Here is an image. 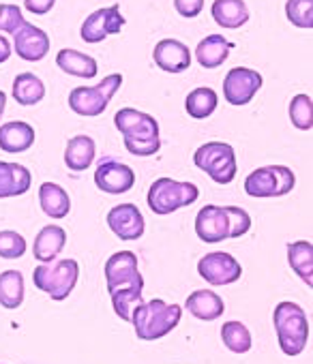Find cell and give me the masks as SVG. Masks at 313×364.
<instances>
[{
  "label": "cell",
  "instance_id": "9a60e30c",
  "mask_svg": "<svg viewBox=\"0 0 313 364\" xmlns=\"http://www.w3.org/2000/svg\"><path fill=\"white\" fill-rule=\"evenodd\" d=\"M14 46H16V54L26 60V63H39L48 56L50 52V37L46 31L33 26V24H24L16 35H14Z\"/></svg>",
  "mask_w": 313,
  "mask_h": 364
},
{
  "label": "cell",
  "instance_id": "74e56055",
  "mask_svg": "<svg viewBox=\"0 0 313 364\" xmlns=\"http://www.w3.org/2000/svg\"><path fill=\"white\" fill-rule=\"evenodd\" d=\"M174 7L183 18H198L204 9V0H174Z\"/></svg>",
  "mask_w": 313,
  "mask_h": 364
},
{
  "label": "cell",
  "instance_id": "f1b7e54d",
  "mask_svg": "<svg viewBox=\"0 0 313 364\" xmlns=\"http://www.w3.org/2000/svg\"><path fill=\"white\" fill-rule=\"evenodd\" d=\"M24 302V274L20 270L0 272V304L5 309H20Z\"/></svg>",
  "mask_w": 313,
  "mask_h": 364
},
{
  "label": "cell",
  "instance_id": "7c38bea8",
  "mask_svg": "<svg viewBox=\"0 0 313 364\" xmlns=\"http://www.w3.org/2000/svg\"><path fill=\"white\" fill-rule=\"evenodd\" d=\"M262 84L264 80L258 71L247 67H236L228 71L223 80V97L230 105H247L262 88Z\"/></svg>",
  "mask_w": 313,
  "mask_h": 364
},
{
  "label": "cell",
  "instance_id": "cb8c5ba5",
  "mask_svg": "<svg viewBox=\"0 0 313 364\" xmlns=\"http://www.w3.org/2000/svg\"><path fill=\"white\" fill-rule=\"evenodd\" d=\"M213 20L221 28H240L249 22V7L245 0H215Z\"/></svg>",
  "mask_w": 313,
  "mask_h": 364
},
{
  "label": "cell",
  "instance_id": "277c9868",
  "mask_svg": "<svg viewBox=\"0 0 313 364\" xmlns=\"http://www.w3.org/2000/svg\"><path fill=\"white\" fill-rule=\"evenodd\" d=\"M200 198V191L193 182H179L174 178H159L152 182L148 189V208L159 215L168 217L185 206H191Z\"/></svg>",
  "mask_w": 313,
  "mask_h": 364
},
{
  "label": "cell",
  "instance_id": "4fadbf2b",
  "mask_svg": "<svg viewBox=\"0 0 313 364\" xmlns=\"http://www.w3.org/2000/svg\"><path fill=\"white\" fill-rule=\"evenodd\" d=\"M124 26V18L120 14V7L118 5H112L107 9H99V11H92L84 24H82V39L90 46L95 43H101L105 37L110 35H118Z\"/></svg>",
  "mask_w": 313,
  "mask_h": 364
},
{
  "label": "cell",
  "instance_id": "1f68e13d",
  "mask_svg": "<svg viewBox=\"0 0 313 364\" xmlns=\"http://www.w3.org/2000/svg\"><path fill=\"white\" fill-rule=\"evenodd\" d=\"M221 341L232 353H247L253 345L251 332L243 321H226L221 326Z\"/></svg>",
  "mask_w": 313,
  "mask_h": 364
},
{
  "label": "cell",
  "instance_id": "5bb4252c",
  "mask_svg": "<svg viewBox=\"0 0 313 364\" xmlns=\"http://www.w3.org/2000/svg\"><path fill=\"white\" fill-rule=\"evenodd\" d=\"M105 281L107 291H116L129 285L144 283V277L137 270V257L131 251H118L105 262Z\"/></svg>",
  "mask_w": 313,
  "mask_h": 364
},
{
  "label": "cell",
  "instance_id": "30bf717a",
  "mask_svg": "<svg viewBox=\"0 0 313 364\" xmlns=\"http://www.w3.org/2000/svg\"><path fill=\"white\" fill-rule=\"evenodd\" d=\"M198 274L208 285H232L240 279L243 266L234 255L226 251H213L198 262Z\"/></svg>",
  "mask_w": 313,
  "mask_h": 364
},
{
  "label": "cell",
  "instance_id": "60d3db41",
  "mask_svg": "<svg viewBox=\"0 0 313 364\" xmlns=\"http://www.w3.org/2000/svg\"><path fill=\"white\" fill-rule=\"evenodd\" d=\"M5 105H7V95L0 90V118H3V114H5Z\"/></svg>",
  "mask_w": 313,
  "mask_h": 364
},
{
  "label": "cell",
  "instance_id": "9c48e42d",
  "mask_svg": "<svg viewBox=\"0 0 313 364\" xmlns=\"http://www.w3.org/2000/svg\"><path fill=\"white\" fill-rule=\"evenodd\" d=\"M95 185L103 193L120 196V193H127V191L133 189V185H135V171L129 165H124L122 161L105 156L97 165Z\"/></svg>",
  "mask_w": 313,
  "mask_h": 364
},
{
  "label": "cell",
  "instance_id": "8992f818",
  "mask_svg": "<svg viewBox=\"0 0 313 364\" xmlns=\"http://www.w3.org/2000/svg\"><path fill=\"white\" fill-rule=\"evenodd\" d=\"M80 279V264L75 259H60L56 264H41L33 272L37 289L50 294L52 300H65Z\"/></svg>",
  "mask_w": 313,
  "mask_h": 364
},
{
  "label": "cell",
  "instance_id": "83f0119b",
  "mask_svg": "<svg viewBox=\"0 0 313 364\" xmlns=\"http://www.w3.org/2000/svg\"><path fill=\"white\" fill-rule=\"evenodd\" d=\"M43 97H46V86L35 73H20L14 80V99H16V103L24 105V107H31V105L41 103Z\"/></svg>",
  "mask_w": 313,
  "mask_h": 364
},
{
  "label": "cell",
  "instance_id": "484cf974",
  "mask_svg": "<svg viewBox=\"0 0 313 364\" xmlns=\"http://www.w3.org/2000/svg\"><path fill=\"white\" fill-rule=\"evenodd\" d=\"M95 139L88 135H75L67 141L65 163L71 171H84L95 161Z\"/></svg>",
  "mask_w": 313,
  "mask_h": 364
},
{
  "label": "cell",
  "instance_id": "3957f363",
  "mask_svg": "<svg viewBox=\"0 0 313 364\" xmlns=\"http://www.w3.org/2000/svg\"><path fill=\"white\" fill-rule=\"evenodd\" d=\"M272 326L279 347L285 355H298L309 343V319L296 302H279L272 313Z\"/></svg>",
  "mask_w": 313,
  "mask_h": 364
},
{
  "label": "cell",
  "instance_id": "d6986e66",
  "mask_svg": "<svg viewBox=\"0 0 313 364\" xmlns=\"http://www.w3.org/2000/svg\"><path fill=\"white\" fill-rule=\"evenodd\" d=\"M185 306H187V311L193 317H198L202 321H215V319H219L226 313V302L213 289H198V291H193L187 298Z\"/></svg>",
  "mask_w": 313,
  "mask_h": 364
},
{
  "label": "cell",
  "instance_id": "6da1fadb",
  "mask_svg": "<svg viewBox=\"0 0 313 364\" xmlns=\"http://www.w3.org/2000/svg\"><path fill=\"white\" fill-rule=\"evenodd\" d=\"M114 124L120 131L124 146L135 156H152L159 152V122L150 114H144L135 107H122L114 116Z\"/></svg>",
  "mask_w": 313,
  "mask_h": 364
},
{
  "label": "cell",
  "instance_id": "44dd1931",
  "mask_svg": "<svg viewBox=\"0 0 313 364\" xmlns=\"http://www.w3.org/2000/svg\"><path fill=\"white\" fill-rule=\"evenodd\" d=\"M232 48H234V43L228 41L226 37H221V35H208L206 39H202L198 43L196 58L202 65V69H217V67H221L228 60Z\"/></svg>",
  "mask_w": 313,
  "mask_h": 364
},
{
  "label": "cell",
  "instance_id": "ffe728a7",
  "mask_svg": "<svg viewBox=\"0 0 313 364\" xmlns=\"http://www.w3.org/2000/svg\"><path fill=\"white\" fill-rule=\"evenodd\" d=\"M35 144V129L28 122L14 120L0 127V150L18 154L26 152Z\"/></svg>",
  "mask_w": 313,
  "mask_h": 364
},
{
  "label": "cell",
  "instance_id": "8fae6325",
  "mask_svg": "<svg viewBox=\"0 0 313 364\" xmlns=\"http://www.w3.org/2000/svg\"><path fill=\"white\" fill-rule=\"evenodd\" d=\"M230 230H232L230 206L208 204L196 217V234L202 242H208V245L223 242L230 238Z\"/></svg>",
  "mask_w": 313,
  "mask_h": 364
},
{
  "label": "cell",
  "instance_id": "f35d334b",
  "mask_svg": "<svg viewBox=\"0 0 313 364\" xmlns=\"http://www.w3.org/2000/svg\"><path fill=\"white\" fill-rule=\"evenodd\" d=\"M24 5H26V11L35 16H46L48 11H52L56 0H24Z\"/></svg>",
  "mask_w": 313,
  "mask_h": 364
},
{
  "label": "cell",
  "instance_id": "4dcf8cb0",
  "mask_svg": "<svg viewBox=\"0 0 313 364\" xmlns=\"http://www.w3.org/2000/svg\"><path fill=\"white\" fill-rule=\"evenodd\" d=\"M142 291H144V283H137V285H129V287H122V289H116L112 291V306H114V313L124 319V321H131V315L135 311L137 304H142Z\"/></svg>",
  "mask_w": 313,
  "mask_h": 364
},
{
  "label": "cell",
  "instance_id": "d590c367",
  "mask_svg": "<svg viewBox=\"0 0 313 364\" xmlns=\"http://www.w3.org/2000/svg\"><path fill=\"white\" fill-rule=\"evenodd\" d=\"M26 24L24 14L18 5H0V31L7 35H16Z\"/></svg>",
  "mask_w": 313,
  "mask_h": 364
},
{
  "label": "cell",
  "instance_id": "603a6c76",
  "mask_svg": "<svg viewBox=\"0 0 313 364\" xmlns=\"http://www.w3.org/2000/svg\"><path fill=\"white\" fill-rule=\"evenodd\" d=\"M39 204L41 210L52 219H65L71 210L69 193L60 185H56V182H43L39 187Z\"/></svg>",
  "mask_w": 313,
  "mask_h": 364
},
{
  "label": "cell",
  "instance_id": "8d00e7d4",
  "mask_svg": "<svg viewBox=\"0 0 313 364\" xmlns=\"http://www.w3.org/2000/svg\"><path fill=\"white\" fill-rule=\"evenodd\" d=\"M230 217H232V230H230V238H240L249 232L251 228V217L247 210L238 208V206H230Z\"/></svg>",
  "mask_w": 313,
  "mask_h": 364
},
{
  "label": "cell",
  "instance_id": "2e32d148",
  "mask_svg": "<svg viewBox=\"0 0 313 364\" xmlns=\"http://www.w3.org/2000/svg\"><path fill=\"white\" fill-rule=\"evenodd\" d=\"M107 225L120 240H137L144 234V217L135 204H118L107 213Z\"/></svg>",
  "mask_w": 313,
  "mask_h": 364
},
{
  "label": "cell",
  "instance_id": "7402d4cb",
  "mask_svg": "<svg viewBox=\"0 0 313 364\" xmlns=\"http://www.w3.org/2000/svg\"><path fill=\"white\" fill-rule=\"evenodd\" d=\"M67 245V232L60 225H46L37 238H35V247H33V255L43 262L50 264Z\"/></svg>",
  "mask_w": 313,
  "mask_h": 364
},
{
  "label": "cell",
  "instance_id": "d4e9b609",
  "mask_svg": "<svg viewBox=\"0 0 313 364\" xmlns=\"http://www.w3.org/2000/svg\"><path fill=\"white\" fill-rule=\"evenodd\" d=\"M56 65H58L65 73L75 75V77H84V80H92V77H97V73H99V65H97V60H95L92 56L82 54V52L71 50V48L58 52Z\"/></svg>",
  "mask_w": 313,
  "mask_h": 364
},
{
  "label": "cell",
  "instance_id": "f546056e",
  "mask_svg": "<svg viewBox=\"0 0 313 364\" xmlns=\"http://www.w3.org/2000/svg\"><path fill=\"white\" fill-rule=\"evenodd\" d=\"M217 103H219V97L213 88L208 86H202V88H196L187 95L185 99V109L191 118L196 120H204L208 118L215 109H217Z\"/></svg>",
  "mask_w": 313,
  "mask_h": 364
},
{
  "label": "cell",
  "instance_id": "d6a6232c",
  "mask_svg": "<svg viewBox=\"0 0 313 364\" xmlns=\"http://www.w3.org/2000/svg\"><path fill=\"white\" fill-rule=\"evenodd\" d=\"M290 120L298 131H311V127H313V101L309 95H296L290 101Z\"/></svg>",
  "mask_w": 313,
  "mask_h": 364
},
{
  "label": "cell",
  "instance_id": "52a82bcc",
  "mask_svg": "<svg viewBox=\"0 0 313 364\" xmlns=\"http://www.w3.org/2000/svg\"><path fill=\"white\" fill-rule=\"evenodd\" d=\"M196 165L206 171L217 185H230L236 176V152L226 141H206L193 154Z\"/></svg>",
  "mask_w": 313,
  "mask_h": 364
},
{
  "label": "cell",
  "instance_id": "ab89813d",
  "mask_svg": "<svg viewBox=\"0 0 313 364\" xmlns=\"http://www.w3.org/2000/svg\"><path fill=\"white\" fill-rule=\"evenodd\" d=\"M11 52H14V50H11V43L7 41V37H5V35H0V65L9 60Z\"/></svg>",
  "mask_w": 313,
  "mask_h": 364
},
{
  "label": "cell",
  "instance_id": "836d02e7",
  "mask_svg": "<svg viewBox=\"0 0 313 364\" xmlns=\"http://www.w3.org/2000/svg\"><path fill=\"white\" fill-rule=\"evenodd\" d=\"M285 18L296 28L311 31L313 28V0H287Z\"/></svg>",
  "mask_w": 313,
  "mask_h": 364
},
{
  "label": "cell",
  "instance_id": "ac0fdd59",
  "mask_svg": "<svg viewBox=\"0 0 313 364\" xmlns=\"http://www.w3.org/2000/svg\"><path fill=\"white\" fill-rule=\"evenodd\" d=\"M33 176L20 163L0 161V200L24 196L31 189Z\"/></svg>",
  "mask_w": 313,
  "mask_h": 364
},
{
  "label": "cell",
  "instance_id": "e575fe53",
  "mask_svg": "<svg viewBox=\"0 0 313 364\" xmlns=\"http://www.w3.org/2000/svg\"><path fill=\"white\" fill-rule=\"evenodd\" d=\"M26 253V240L22 234L14 230L0 232V257L3 259H20Z\"/></svg>",
  "mask_w": 313,
  "mask_h": 364
},
{
  "label": "cell",
  "instance_id": "4316f807",
  "mask_svg": "<svg viewBox=\"0 0 313 364\" xmlns=\"http://www.w3.org/2000/svg\"><path fill=\"white\" fill-rule=\"evenodd\" d=\"M287 262L290 268L307 283V287H313V245L309 240L287 245Z\"/></svg>",
  "mask_w": 313,
  "mask_h": 364
},
{
  "label": "cell",
  "instance_id": "e0dca14e",
  "mask_svg": "<svg viewBox=\"0 0 313 364\" xmlns=\"http://www.w3.org/2000/svg\"><path fill=\"white\" fill-rule=\"evenodd\" d=\"M154 65L166 73H183L191 67V52L179 39H161L152 52Z\"/></svg>",
  "mask_w": 313,
  "mask_h": 364
},
{
  "label": "cell",
  "instance_id": "ba28073f",
  "mask_svg": "<svg viewBox=\"0 0 313 364\" xmlns=\"http://www.w3.org/2000/svg\"><path fill=\"white\" fill-rule=\"evenodd\" d=\"M120 86H122V75L112 73L95 86L73 88L69 95V107L80 116H99L105 112V107L110 105L112 97L118 92Z\"/></svg>",
  "mask_w": 313,
  "mask_h": 364
},
{
  "label": "cell",
  "instance_id": "7a4b0ae2",
  "mask_svg": "<svg viewBox=\"0 0 313 364\" xmlns=\"http://www.w3.org/2000/svg\"><path fill=\"white\" fill-rule=\"evenodd\" d=\"M183 317L181 304H170L161 298L150 302H142L135 306L131 315V323L135 328V336L142 341H156L170 334Z\"/></svg>",
  "mask_w": 313,
  "mask_h": 364
},
{
  "label": "cell",
  "instance_id": "5b68a950",
  "mask_svg": "<svg viewBox=\"0 0 313 364\" xmlns=\"http://www.w3.org/2000/svg\"><path fill=\"white\" fill-rule=\"evenodd\" d=\"M296 185V176L285 165H264L251 171L245 180V193L255 200L287 196Z\"/></svg>",
  "mask_w": 313,
  "mask_h": 364
}]
</instances>
